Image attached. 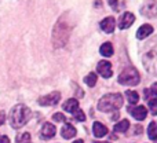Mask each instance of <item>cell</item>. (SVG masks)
Returning a JSON list of instances; mask_svg holds the SVG:
<instances>
[{"label": "cell", "instance_id": "obj_1", "mask_svg": "<svg viewBox=\"0 0 157 143\" xmlns=\"http://www.w3.org/2000/svg\"><path fill=\"white\" fill-rule=\"evenodd\" d=\"M66 14L62 15L59 19L57 21L54 26V32H52V43H54V47L59 48V47H63L69 40V36H71V30L72 26L69 24V21H66Z\"/></svg>", "mask_w": 157, "mask_h": 143}, {"label": "cell", "instance_id": "obj_2", "mask_svg": "<svg viewBox=\"0 0 157 143\" xmlns=\"http://www.w3.org/2000/svg\"><path fill=\"white\" fill-rule=\"evenodd\" d=\"M30 116H32V111L29 107H26L25 105H17L11 109L10 111V124L13 128L18 130L22 128L28 121H29Z\"/></svg>", "mask_w": 157, "mask_h": 143}, {"label": "cell", "instance_id": "obj_3", "mask_svg": "<svg viewBox=\"0 0 157 143\" xmlns=\"http://www.w3.org/2000/svg\"><path fill=\"white\" fill-rule=\"evenodd\" d=\"M123 106V96L120 94H106L98 102V110L103 113L114 111Z\"/></svg>", "mask_w": 157, "mask_h": 143}, {"label": "cell", "instance_id": "obj_4", "mask_svg": "<svg viewBox=\"0 0 157 143\" xmlns=\"http://www.w3.org/2000/svg\"><path fill=\"white\" fill-rule=\"evenodd\" d=\"M139 81H141L139 73L135 68H132V66H128L127 69H124V70L119 74V83L123 84V85L134 87V85H136Z\"/></svg>", "mask_w": 157, "mask_h": 143}, {"label": "cell", "instance_id": "obj_5", "mask_svg": "<svg viewBox=\"0 0 157 143\" xmlns=\"http://www.w3.org/2000/svg\"><path fill=\"white\" fill-rule=\"evenodd\" d=\"M59 99H61V94L55 91V92H51V94L46 95V96H41L40 99L37 100V103L40 106H54L59 102Z\"/></svg>", "mask_w": 157, "mask_h": 143}, {"label": "cell", "instance_id": "obj_6", "mask_svg": "<svg viewBox=\"0 0 157 143\" xmlns=\"http://www.w3.org/2000/svg\"><path fill=\"white\" fill-rule=\"evenodd\" d=\"M141 13H142V15L147 17V18H155V17H157V0H149L141 8Z\"/></svg>", "mask_w": 157, "mask_h": 143}, {"label": "cell", "instance_id": "obj_7", "mask_svg": "<svg viewBox=\"0 0 157 143\" xmlns=\"http://www.w3.org/2000/svg\"><path fill=\"white\" fill-rule=\"evenodd\" d=\"M97 70L99 73L102 77L105 78H109L112 77V74H113V70H112V63L108 62V61H101L99 63H98L97 66Z\"/></svg>", "mask_w": 157, "mask_h": 143}, {"label": "cell", "instance_id": "obj_8", "mask_svg": "<svg viewBox=\"0 0 157 143\" xmlns=\"http://www.w3.org/2000/svg\"><path fill=\"white\" fill-rule=\"evenodd\" d=\"M128 111H130L131 114H132V117L135 120H138V121H142V120L146 119L147 116V110L145 106H135V107H130L128 109Z\"/></svg>", "mask_w": 157, "mask_h": 143}, {"label": "cell", "instance_id": "obj_9", "mask_svg": "<svg viewBox=\"0 0 157 143\" xmlns=\"http://www.w3.org/2000/svg\"><path fill=\"white\" fill-rule=\"evenodd\" d=\"M134 22H135V15H134L132 13H124L123 17L120 18L119 28L120 29H127V28H130Z\"/></svg>", "mask_w": 157, "mask_h": 143}, {"label": "cell", "instance_id": "obj_10", "mask_svg": "<svg viewBox=\"0 0 157 143\" xmlns=\"http://www.w3.org/2000/svg\"><path fill=\"white\" fill-rule=\"evenodd\" d=\"M101 29L103 30L105 33H113V30H114V18L113 17H108V18H105V19H102L101 21Z\"/></svg>", "mask_w": 157, "mask_h": 143}, {"label": "cell", "instance_id": "obj_11", "mask_svg": "<svg viewBox=\"0 0 157 143\" xmlns=\"http://www.w3.org/2000/svg\"><path fill=\"white\" fill-rule=\"evenodd\" d=\"M55 132H57V128L52 124H50V122H46V124L43 125V128H41V138H44V139L54 138Z\"/></svg>", "mask_w": 157, "mask_h": 143}, {"label": "cell", "instance_id": "obj_12", "mask_svg": "<svg viewBox=\"0 0 157 143\" xmlns=\"http://www.w3.org/2000/svg\"><path fill=\"white\" fill-rule=\"evenodd\" d=\"M92 134H94V136H97V138H103V136L108 134V128L103 124H101V122L95 121L94 125H92Z\"/></svg>", "mask_w": 157, "mask_h": 143}, {"label": "cell", "instance_id": "obj_13", "mask_svg": "<svg viewBox=\"0 0 157 143\" xmlns=\"http://www.w3.org/2000/svg\"><path fill=\"white\" fill-rule=\"evenodd\" d=\"M76 128L73 127L72 124H69V122H66L65 125H63V128L61 130V135L63 136L65 139H72L73 136H76Z\"/></svg>", "mask_w": 157, "mask_h": 143}, {"label": "cell", "instance_id": "obj_14", "mask_svg": "<svg viewBox=\"0 0 157 143\" xmlns=\"http://www.w3.org/2000/svg\"><path fill=\"white\" fill-rule=\"evenodd\" d=\"M152 33H153L152 25H142L138 29V32H136V37H138L139 40H142V39H146L147 36H150Z\"/></svg>", "mask_w": 157, "mask_h": 143}, {"label": "cell", "instance_id": "obj_15", "mask_svg": "<svg viewBox=\"0 0 157 143\" xmlns=\"http://www.w3.org/2000/svg\"><path fill=\"white\" fill-rule=\"evenodd\" d=\"M78 109V102L77 99H75V98H72V99H68L65 103H63V110H66L68 113H72L73 114L75 111H76Z\"/></svg>", "mask_w": 157, "mask_h": 143}, {"label": "cell", "instance_id": "obj_16", "mask_svg": "<svg viewBox=\"0 0 157 143\" xmlns=\"http://www.w3.org/2000/svg\"><path fill=\"white\" fill-rule=\"evenodd\" d=\"M99 52H101V55H103L106 58L112 57L113 55V46H112V43H109V41L108 43H103L99 48Z\"/></svg>", "mask_w": 157, "mask_h": 143}, {"label": "cell", "instance_id": "obj_17", "mask_svg": "<svg viewBox=\"0 0 157 143\" xmlns=\"http://www.w3.org/2000/svg\"><path fill=\"white\" fill-rule=\"evenodd\" d=\"M147 136L152 141H157V122L156 121H152L149 124V127H147Z\"/></svg>", "mask_w": 157, "mask_h": 143}, {"label": "cell", "instance_id": "obj_18", "mask_svg": "<svg viewBox=\"0 0 157 143\" xmlns=\"http://www.w3.org/2000/svg\"><path fill=\"white\" fill-rule=\"evenodd\" d=\"M128 127H130V122H128V120H123V121L117 122L116 125H114V132H127Z\"/></svg>", "mask_w": 157, "mask_h": 143}, {"label": "cell", "instance_id": "obj_19", "mask_svg": "<svg viewBox=\"0 0 157 143\" xmlns=\"http://www.w3.org/2000/svg\"><path fill=\"white\" fill-rule=\"evenodd\" d=\"M125 95H127V99H128V102H130L131 105H135V103H138V100H139L138 92H135V91H127V92H125Z\"/></svg>", "mask_w": 157, "mask_h": 143}, {"label": "cell", "instance_id": "obj_20", "mask_svg": "<svg viewBox=\"0 0 157 143\" xmlns=\"http://www.w3.org/2000/svg\"><path fill=\"white\" fill-rule=\"evenodd\" d=\"M147 105H149L150 113L153 116H157V99L156 98H147Z\"/></svg>", "mask_w": 157, "mask_h": 143}, {"label": "cell", "instance_id": "obj_21", "mask_svg": "<svg viewBox=\"0 0 157 143\" xmlns=\"http://www.w3.org/2000/svg\"><path fill=\"white\" fill-rule=\"evenodd\" d=\"M84 81H86V84L88 87H94L95 84H97V74H95V73H88L87 77L84 78Z\"/></svg>", "mask_w": 157, "mask_h": 143}, {"label": "cell", "instance_id": "obj_22", "mask_svg": "<svg viewBox=\"0 0 157 143\" xmlns=\"http://www.w3.org/2000/svg\"><path fill=\"white\" fill-rule=\"evenodd\" d=\"M30 142V134L24 132V134H19L17 136V143H29Z\"/></svg>", "mask_w": 157, "mask_h": 143}, {"label": "cell", "instance_id": "obj_23", "mask_svg": "<svg viewBox=\"0 0 157 143\" xmlns=\"http://www.w3.org/2000/svg\"><path fill=\"white\" fill-rule=\"evenodd\" d=\"M73 116H75V119H76L77 121H84V120H86V114H84L83 110H80V109H77V110L75 111Z\"/></svg>", "mask_w": 157, "mask_h": 143}, {"label": "cell", "instance_id": "obj_24", "mask_svg": "<svg viewBox=\"0 0 157 143\" xmlns=\"http://www.w3.org/2000/svg\"><path fill=\"white\" fill-rule=\"evenodd\" d=\"M52 120H54V121H57V122H65L66 121L65 116H63L62 113H55L54 116H52Z\"/></svg>", "mask_w": 157, "mask_h": 143}, {"label": "cell", "instance_id": "obj_25", "mask_svg": "<svg viewBox=\"0 0 157 143\" xmlns=\"http://www.w3.org/2000/svg\"><path fill=\"white\" fill-rule=\"evenodd\" d=\"M117 3H119V0H109V4H110V7L113 8V10L117 8Z\"/></svg>", "mask_w": 157, "mask_h": 143}, {"label": "cell", "instance_id": "obj_26", "mask_svg": "<svg viewBox=\"0 0 157 143\" xmlns=\"http://www.w3.org/2000/svg\"><path fill=\"white\" fill-rule=\"evenodd\" d=\"M150 92H152V94H155V95H157V83H155L152 85V88H150Z\"/></svg>", "mask_w": 157, "mask_h": 143}, {"label": "cell", "instance_id": "obj_27", "mask_svg": "<svg viewBox=\"0 0 157 143\" xmlns=\"http://www.w3.org/2000/svg\"><path fill=\"white\" fill-rule=\"evenodd\" d=\"M0 143H10V139L7 136H0Z\"/></svg>", "mask_w": 157, "mask_h": 143}, {"label": "cell", "instance_id": "obj_28", "mask_svg": "<svg viewBox=\"0 0 157 143\" xmlns=\"http://www.w3.org/2000/svg\"><path fill=\"white\" fill-rule=\"evenodd\" d=\"M6 121V116L4 113H0V125H3V122Z\"/></svg>", "mask_w": 157, "mask_h": 143}, {"label": "cell", "instance_id": "obj_29", "mask_svg": "<svg viewBox=\"0 0 157 143\" xmlns=\"http://www.w3.org/2000/svg\"><path fill=\"white\" fill-rule=\"evenodd\" d=\"M73 143H83V141H81V139H77V141H75Z\"/></svg>", "mask_w": 157, "mask_h": 143}, {"label": "cell", "instance_id": "obj_30", "mask_svg": "<svg viewBox=\"0 0 157 143\" xmlns=\"http://www.w3.org/2000/svg\"><path fill=\"white\" fill-rule=\"evenodd\" d=\"M94 143H109V142H94Z\"/></svg>", "mask_w": 157, "mask_h": 143}, {"label": "cell", "instance_id": "obj_31", "mask_svg": "<svg viewBox=\"0 0 157 143\" xmlns=\"http://www.w3.org/2000/svg\"><path fill=\"white\" fill-rule=\"evenodd\" d=\"M29 143H30V142H29Z\"/></svg>", "mask_w": 157, "mask_h": 143}, {"label": "cell", "instance_id": "obj_32", "mask_svg": "<svg viewBox=\"0 0 157 143\" xmlns=\"http://www.w3.org/2000/svg\"><path fill=\"white\" fill-rule=\"evenodd\" d=\"M156 122H157V121H156Z\"/></svg>", "mask_w": 157, "mask_h": 143}]
</instances>
